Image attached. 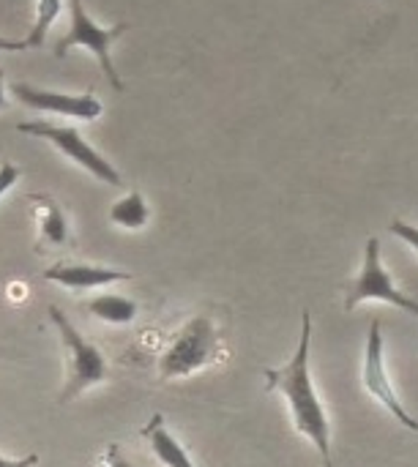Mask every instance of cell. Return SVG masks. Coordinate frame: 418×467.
I'll list each match as a JSON object with an SVG mask.
<instances>
[{
    "label": "cell",
    "instance_id": "6da1fadb",
    "mask_svg": "<svg viewBox=\"0 0 418 467\" xmlns=\"http://www.w3.org/2000/svg\"><path fill=\"white\" fill-rule=\"evenodd\" d=\"M309 315L312 312L304 309L301 339L296 345L293 358L285 367L266 369L263 378H266V389L271 394H279L287 402L293 430L318 449L326 467H331V424H329L326 405L315 389L312 369H309V348H312V317Z\"/></svg>",
    "mask_w": 418,
    "mask_h": 467
},
{
    "label": "cell",
    "instance_id": "d6986e66",
    "mask_svg": "<svg viewBox=\"0 0 418 467\" xmlns=\"http://www.w3.org/2000/svg\"><path fill=\"white\" fill-rule=\"evenodd\" d=\"M19 49H27V41L3 38V36H0V52H19Z\"/></svg>",
    "mask_w": 418,
    "mask_h": 467
},
{
    "label": "cell",
    "instance_id": "ac0fdd59",
    "mask_svg": "<svg viewBox=\"0 0 418 467\" xmlns=\"http://www.w3.org/2000/svg\"><path fill=\"white\" fill-rule=\"evenodd\" d=\"M38 465V454H27V457H22V460H5V457H0V467H33Z\"/></svg>",
    "mask_w": 418,
    "mask_h": 467
},
{
    "label": "cell",
    "instance_id": "5bb4252c",
    "mask_svg": "<svg viewBox=\"0 0 418 467\" xmlns=\"http://www.w3.org/2000/svg\"><path fill=\"white\" fill-rule=\"evenodd\" d=\"M36 5H38V8H36V22H33L30 36L25 38L27 47H41V44H44V38H47L52 22L57 19V14H60V8H63L60 0H36Z\"/></svg>",
    "mask_w": 418,
    "mask_h": 467
},
{
    "label": "cell",
    "instance_id": "3957f363",
    "mask_svg": "<svg viewBox=\"0 0 418 467\" xmlns=\"http://www.w3.org/2000/svg\"><path fill=\"white\" fill-rule=\"evenodd\" d=\"M49 320L55 323L57 334H60V342H63V350L68 356V361H66V386L57 394V402L68 405L71 400H77L88 389L107 380V361H104L101 350L96 345H90L74 328V323L66 317V312H60L57 306H49Z\"/></svg>",
    "mask_w": 418,
    "mask_h": 467
},
{
    "label": "cell",
    "instance_id": "7c38bea8",
    "mask_svg": "<svg viewBox=\"0 0 418 467\" xmlns=\"http://www.w3.org/2000/svg\"><path fill=\"white\" fill-rule=\"evenodd\" d=\"M85 309H88V315H93L96 320L110 323V326H129V323H134V317H137V304H134L131 298L112 296V293L88 301Z\"/></svg>",
    "mask_w": 418,
    "mask_h": 467
},
{
    "label": "cell",
    "instance_id": "2e32d148",
    "mask_svg": "<svg viewBox=\"0 0 418 467\" xmlns=\"http://www.w3.org/2000/svg\"><path fill=\"white\" fill-rule=\"evenodd\" d=\"M19 175H22V170L16 164H11V161H3L0 164V197L19 181Z\"/></svg>",
    "mask_w": 418,
    "mask_h": 467
},
{
    "label": "cell",
    "instance_id": "8fae6325",
    "mask_svg": "<svg viewBox=\"0 0 418 467\" xmlns=\"http://www.w3.org/2000/svg\"><path fill=\"white\" fill-rule=\"evenodd\" d=\"M142 438L148 441L153 457L159 460V465L164 467H197L192 462V457L186 454V449L175 441V435L167 430L164 416L156 413L145 427H142Z\"/></svg>",
    "mask_w": 418,
    "mask_h": 467
},
{
    "label": "cell",
    "instance_id": "ba28073f",
    "mask_svg": "<svg viewBox=\"0 0 418 467\" xmlns=\"http://www.w3.org/2000/svg\"><path fill=\"white\" fill-rule=\"evenodd\" d=\"M11 93L33 109L55 112L63 118H77V120H96L104 112V104L88 90V93H57V90H44L27 82L11 85Z\"/></svg>",
    "mask_w": 418,
    "mask_h": 467
},
{
    "label": "cell",
    "instance_id": "5b68a950",
    "mask_svg": "<svg viewBox=\"0 0 418 467\" xmlns=\"http://www.w3.org/2000/svg\"><path fill=\"white\" fill-rule=\"evenodd\" d=\"M68 16H71L68 33L57 41L55 55H57V57H63V55H68V49H74V47H85V49H90V52L96 55V60H99L101 71L107 74L110 85L120 93V90H123V79H120V74L115 71V63H112L110 49H112V44H115L126 30H129V25H126V22H118V25H110V27L96 25V22L88 16V11H85V3H82V0H68Z\"/></svg>",
    "mask_w": 418,
    "mask_h": 467
},
{
    "label": "cell",
    "instance_id": "e0dca14e",
    "mask_svg": "<svg viewBox=\"0 0 418 467\" xmlns=\"http://www.w3.org/2000/svg\"><path fill=\"white\" fill-rule=\"evenodd\" d=\"M101 467H131V462L120 454V446L118 443H110L107 454L101 457Z\"/></svg>",
    "mask_w": 418,
    "mask_h": 467
},
{
    "label": "cell",
    "instance_id": "4fadbf2b",
    "mask_svg": "<svg viewBox=\"0 0 418 467\" xmlns=\"http://www.w3.org/2000/svg\"><path fill=\"white\" fill-rule=\"evenodd\" d=\"M148 219H151V208L137 189H131L126 197H120L110 208V222L123 227V230H142L148 224Z\"/></svg>",
    "mask_w": 418,
    "mask_h": 467
},
{
    "label": "cell",
    "instance_id": "7a4b0ae2",
    "mask_svg": "<svg viewBox=\"0 0 418 467\" xmlns=\"http://www.w3.org/2000/svg\"><path fill=\"white\" fill-rule=\"evenodd\" d=\"M219 356H222V342H219V331L214 320L205 315H197L172 337V342L162 353L159 375L162 380L186 378L216 364Z\"/></svg>",
    "mask_w": 418,
    "mask_h": 467
},
{
    "label": "cell",
    "instance_id": "8992f818",
    "mask_svg": "<svg viewBox=\"0 0 418 467\" xmlns=\"http://www.w3.org/2000/svg\"><path fill=\"white\" fill-rule=\"evenodd\" d=\"M22 134L30 137H41L47 142H52L66 159H71L74 164H79L85 172H90L93 178L110 183V186H123L120 172L74 129V126H60V123H49V120H25L16 126Z\"/></svg>",
    "mask_w": 418,
    "mask_h": 467
},
{
    "label": "cell",
    "instance_id": "30bf717a",
    "mask_svg": "<svg viewBox=\"0 0 418 467\" xmlns=\"http://www.w3.org/2000/svg\"><path fill=\"white\" fill-rule=\"evenodd\" d=\"M36 208V222H38V241L36 249H60L68 244V222L60 205L49 194H30L27 197Z\"/></svg>",
    "mask_w": 418,
    "mask_h": 467
},
{
    "label": "cell",
    "instance_id": "9a60e30c",
    "mask_svg": "<svg viewBox=\"0 0 418 467\" xmlns=\"http://www.w3.org/2000/svg\"><path fill=\"white\" fill-rule=\"evenodd\" d=\"M389 230H392V233H394V235L402 241V244H408V246H411V249H413V252L418 254V227L416 224H408V222H402V219H394Z\"/></svg>",
    "mask_w": 418,
    "mask_h": 467
},
{
    "label": "cell",
    "instance_id": "ffe728a7",
    "mask_svg": "<svg viewBox=\"0 0 418 467\" xmlns=\"http://www.w3.org/2000/svg\"><path fill=\"white\" fill-rule=\"evenodd\" d=\"M8 107V99H5V88H3V71H0V109Z\"/></svg>",
    "mask_w": 418,
    "mask_h": 467
},
{
    "label": "cell",
    "instance_id": "9c48e42d",
    "mask_svg": "<svg viewBox=\"0 0 418 467\" xmlns=\"http://www.w3.org/2000/svg\"><path fill=\"white\" fill-rule=\"evenodd\" d=\"M44 279L57 282L74 293H82V290H96V287H107L115 282H129L131 274L118 271V268H104V265H88V263H55L49 271H44Z\"/></svg>",
    "mask_w": 418,
    "mask_h": 467
},
{
    "label": "cell",
    "instance_id": "277c9868",
    "mask_svg": "<svg viewBox=\"0 0 418 467\" xmlns=\"http://www.w3.org/2000/svg\"><path fill=\"white\" fill-rule=\"evenodd\" d=\"M370 301L392 304V306H397L402 312H411L413 317H418V301H413L411 296H405L394 285V276L383 265L381 241L378 238H370L367 246H364L361 271L356 274V279L350 282L348 296H345V312H356L361 304H370Z\"/></svg>",
    "mask_w": 418,
    "mask_h": 467
},
{
    "label": "cell",
    "instance_id": "52a82bcc",
    "mask_svg": "<svg viewBox=\"0 0 418 467\" xmlns=\"http://www.w3.org/2000/svg\"><path fill=\"white\" fill-rule=\"evenodd\" d=\"M364 389L408 430L418 432V421L405 410L400 394L394 391V383L386 372V345H383V326L381 320H372L364 348Z\"/></svg>",
    "mask_w": 418,
    "mask_h": 467
}]
</instances>
